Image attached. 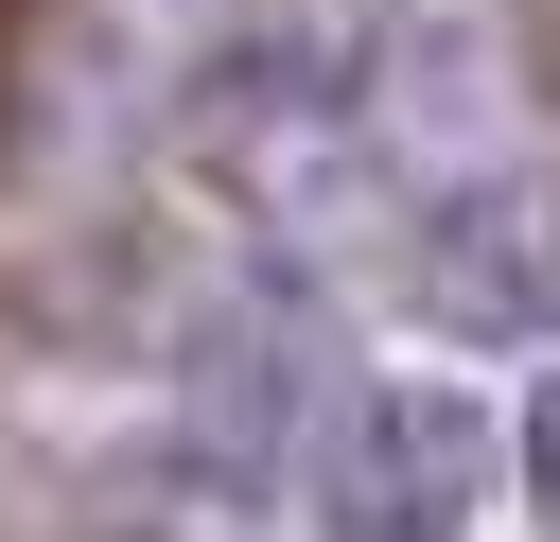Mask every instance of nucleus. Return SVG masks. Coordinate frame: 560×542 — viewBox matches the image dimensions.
Here are the masks:
<instances>
[{
	"label": "nucleus",
	"mask_w": 560,
	"mask_h": 542,
	"mask_svg": "<svg viewBox=\"0 0 560 542\" xmlns=\"http://www.w3.org/2000/svg\"><path fill=\"white\" fill-rule=\"evenodd\" d=\"M525 437H490V402L472 385H350L332 420H315V472H298V507H315V542H472V507H490V472H508Z\"/></svg>",
	"instance_id": "1"
},
{
	"label": "nucleus",
	"mask_w": 560,
	"mask_h": 542,
	"mask_svg": "<svg viewBox=\"0 0 560 542\" xmlns=\"http://www.w3.org/2000/svg\"><path fill=\"white\" fill-rule=\"evenodd\" d=\"M402 297H420L438 332H490V350L560 332V157H472V175H438V192L402 210Z\"/></svg>",
	"instance_id": "2"
},
{
	"label": "nucleus",
	"mask_w": 560,
	"mask_h": 542,
	"mask_svg": "<svg viewBox=\"0 0 560 542\" xmlns=\"http://www.w3.org/2000/svg\"><path fill=\"white\" fill-rule=\"evenodd\" d=\"M525 490L560 507V367H542V402H525Z\"/></svg>",
	"instance_id": "3"
}]
</instances>
